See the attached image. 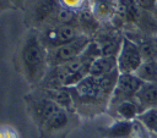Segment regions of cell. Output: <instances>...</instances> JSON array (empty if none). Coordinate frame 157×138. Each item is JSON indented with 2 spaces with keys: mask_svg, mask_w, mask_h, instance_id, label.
<instances>
[{
  "mask_svg": "<svg viewBox=\"0 0 157 138\" xmlns=\"http://www.w3.org/2000/svg\"><path fill=\"white\" fill-rule=\"evenodd\" d=\"M25 103L29 118L44 138H60L76 125L77 114L60 107L38 89L26 94Z\"/></svg>",
  "mask_w": 157,
  "mask_h": 138,
  "instance_id": "6da1fadb",
  "label": "cell"
},
{
  "mask_svg": "<svg viewBox=\"0 0 157 138\" xmlns=\"http://www.w3.org/2000/svg\"><path fill=\"white\" fill-rule=\"evenodd\" d=\"M17 67L25 81L36 88L49 70L48 50L39 39L37 29H29L17 51Z\"/></svg>",
  "mask_w": 157,
  "mask_h": 138,
  "instance_id": "7a4b0ae2",
  "label": "cell"
},
{
  "mask_svg": "<svg viewBox=\"0 0 157 138\" xmlns=\"http://www.w3.org/2000/svg\"><path fill=\"white\" fill-rule=\"evenodd\" d=\"M70 90L78 115H94L108 109L110 98L103 93L97 77L87 76L80 83L71 87Z\"/></svg>",
  "mask_w": 157,
  "mask_h": 138,
  "instance_id": "3957f363",
  "label": "cell"
},
{
  "mask_svg": "<svg viewBox=\"0 0 157 138\" xmlns=\"http://www.w3.org/2000/svg\"><path fill=\"white\" fill-rule=\"evenodd\" d=\"M61 6L60 0H28L26 15L29 29L40 31L48 27Z\"/></svg>",
  "mask_w": 157,
  "mask_h": 138,
  "instance_id": "277c9868",
  "label": "cell"
},
{
  "mask_svg": "<svg viewBox=\"0 0 157 138\" xmlns=\"http://www.w3.org/2000/svg\"><path fill=\"white\" fill-rule=\"evenodd\" d=\"M92 42V38L86 34L77 35L74 40H71L67 44H64L59 48H55L53 50L48 51V62L49 67H54L58 65H63L65 62H69L74 60L75 57L80 56L90 45Z\"/></svg>",
  "mask_w": 157,
  "mask_h": 138,
  "instance_id": "5b68a950",
  "label": "cell"
},
{
  "mask_svg": "<svg viewBox=\"0 0 157 138\" xmlns=\"http://www.w3.org/2000/svg\"><path fill=\"white\" fill-rule=\"evenodd\" d=\"M39 39L43 43V45L47 48V50H53L55 48H59L64 44L70 43L74 40L77 35L81 34L77 26H54V27H47L40 31Z\"/></svg>",
  "mask_w": 157,
  "mask_h": 138,
  "instance_id": "8992f818",
  "label": "cell"
},
{
  "mask_svg": "<svg viewBox=\"0 0 157 138\" xmlns=\"http://www.w3.org/2000/svg\"><path fill=\"white\" fill-rule=\"evenodd\" d=\"M124 34V33H123ZM118 71L120 73H135L144 62L141 51L136 43L124 34L121 48L117 56Z\"/></svg>",
  "mask_w": 157,
  "mask_h": 138,
  "instance_id": "52a82bcc",
  "label": "cell"
},
{
  "mask_svg": "<svg viewBox=\"0 0 157 138\" xmlns=\"http://www.w3.org/2000/svg\"><path fill=\"white\" fill-rule=\"evenodd\" d=\"M144 83L145 82H142L135 73H120L119 78H118L117 87L112 94L108 106L118 104L124 100L135 99L137 92L144 85Z\"/></svg>",
  "mask_w": 157,
  "mask_h": 138,
  "instance_id": "ba28073f",
  "label": "cell"
},
{
  "mask_svg": "<svg viewBox=\"0 0 157 138\" xmlns=\"http://www.w3.org/2000/svg\"><path fill=\"white\" fill-rule=\"evenodd\" d=\"M142 12L144 11L139 7L135 0H118L117 15L113 17L110 23L115 29H118L119 26L124 24L136 26L141 18Z\"/></svg>",
  "mask_w": 157,
  "mask_h": 138,
  "instance_id": "9c48e42d",
  "label": "cell"
},
{
  "mask_svg": "<svg viewBox=\"0 0 157 138\" xmlns=\"http://www.w3.org/2000/svg\"><path fill=\"white\" fill-rule=\"evenodd\" d=\"M115 31L118 29L105 31L103 33L97 32V34L92 38L99 49L101 56H118L124 34L118 33Z\"/></svg>",
  "mask_w": 157,
  "mask_h": 138,
  "instance_id": "30bf717a",
  "label": "cell"
},
{
  "mask_svg": "<svg viewBox=\"0 0 157 138\" xmlns=\"http://www.w3.org/2000/svg\"><path fill=\"white\" fill-rule=\"evenodd\" d=\"M124 34L136 43L141 51L144 61L157 60V35L144 34L139 31H135L132 33L125 32Z\"/></svg>",
  "mask_w": 157,
  "mask_h": 138,
  "instance_id": "8fae6325",
  "label": "cell"
},
{
  "mask_svg": "<svg viewBox=\"0 0 157 138\" xmlns=\"http://www.w3.org/2000/svg\"><path fill=\"white\" fill-rule=\"evenodd\" d=\"M34 89H38L43 95H45L47 98L53 100L60 107H63V109H65L70 112L77 114L76 107H75V101H74L70 88H67V87H56V88H34Z\"/></svg>",
  "mask_w": 157,
  "mask_h": 138,
  "instance_id": "7c38bea8",
  "label": "cell"
},
{
  "mask_svg": "<svg viewBox=\"0 0 157 138\" xmlns=\"http://www.w3.org/2000/svg\"><path fill=\"white\" fill-rule=\"evenodd\" d=\"M108 111L117 120H125V121H134L142 112L141 106L136 99L124 100L118 104L110 105L108 106Z\"/></svg>",
  "mask_w": 157,
  "mask_h": 138,
  "instance_id": "4fadbf2b",
  "label": "cell"
},
{
  "mask_svg": "<svg viewBox=\"0 0 157 138\" xmlns=\"http://www.w3.org/2000/svg\"><path fill=\"white\" fill-rule=\"evenodd\" d=\"M87 6L99 22H110L117 15L118 0H88Z\"/></svg>",
  "mask_w": 157,
  "mask_h": 138,
  "instance_id": "5bb4252c",
  "label": "cell"
},
{
  "mask_svg": "<svg viewBox=\"0 0 157 138\" xmlns=\"http://www.w3.org/2000/svg\"><path fill=\"white\" fill-rule=\"evenodd\" d=\"M135 99L141 106L142 112L150 109L157 107V82L144 83V85L137 92Z\"/></svg>",
  "mask_w": 157,
  "mask_h": 138,
  "instance_id": "9a60e30c",
  "label": "cell"
},
{
  "mask_svg": "<svg viewBox=\"0 0 157 138\" xmlns=\"http://www.w3.org/2000/svg\"><path fill=\"white\" fill-rule=\"evenodd\" d=\"M99 132L104 138H131L132 121L115 120L112 125L99 128Z\"/></svg>",
  "mask_w": 157,
  "mask_h": 138,
  "instance_id": "2e32d148",
  "label": "cell"
},
{
  "mask_svg": "<svg viewBox=\"0 0 157 138\" xmlns=\"http://www.w3.org/2000/svg\"><path fill=\"white\" fill-rule=\"evenodd\" d=\"M115 70H118L117 56H98L97 59L93 60L91 65L90 76L102 77Z\"/></svg>",
  "mask_w": 157,
  "mask_h": 138,
  "instance_id": "e0dca14e",
  "label": "cell"
},
{
  "mask_svg": "<svg viewBox=\"0 0 157 138\" xmlns=\"http://www.w3.org/2000/svg\"><path fill=\"white\" fill-rule=\"evenodd\" d=\"M135 74L145 83L157 82V60L144 61Z\"/></svg>",
  "mask_w": 157,
  "mask_h": 138,
  "instance_id": "ac0fdd59",
  "label": "cell"
},
{
  "mask_svg": "<svg viewBox=\"0 0 157 138\" xmlns=\"http://www.w3.org/2000/svg\"><path fill=\"white\" fill-rule=\"evenodd\" d=\"M137 120L141 121L145 125V127L157 137V107L141 112Z\"/></svg>",
  "mask_w": 157,
  "mask_h": 138,
  "instance_id": "d6986e66",
  "label": "cell"
},
{
  "mask_svg": "<svg viewBox=\"0 0 157 138\" xmlns=\"http://www.w3.org/2000/svg\"><path fill=\"white\" fill-rule=\"evenodd\" d=\"M131 138H157L155 134H152L145 125L139 121L137 118L132 121V136Z\"/></svg>",
  "mask_w": 157,
  "mask_h": 138,
  "instance_id": "ffe728a7",
  "label": "cell"
},
{
  "mask_svg": "<svg viewBox=\"0 0 157 138\" xmlns=\"http://www.w3.org/2000/svg\"><path fill=\"white\" fill-rule=\"evenodd\" d=\"M60 2L65 7H69L75 11H80L85 7V4L88 2V0H60Z\"/></svg>",
  "mask_w": 157,
  "mask_h": 138,
  "instance_id": "44dd1931",
  "label": "cell"
},
{
  "mask_svg": "<svg viewBox=\"0 0 157 138\" xmlns=\"http://www.w3.org/2000/svg\"><path fill=\"white\" fill-rule=\"evenodd\" d=\"M135 1L139 5V7L146 12H152L157 4V0H135Z\"/></svg>",
  "mask_w": 157,
  "mask_h": 138,
  "instance_id": "7402d4cb",
  "label": "cell"
},
{
  "mask_svg": "<svg viewBox=\"0 0 157 138\" xmlns=\"http://www.w3.org/2000/svg\"><path fill=\"white\" fill-rule=\"evenodd\" d=\"M0 138H18V134L12 127L4 126L0 128Z\"/></svg>",
  "mask_w": 157,
  "mask_h": 138,
  "instance_id": "603a6c76",
  "label": "cell"
},
{
  "mask_svg": "<svg viewBox=\"0 0 157 138\" xmlns=\"http://www.w3.org/2000/svg\"><path fill=\"white\" fill-rule=\"evenodd\" d=\"M12 5L10 4V2H7L6 0H0V11H4L5 9H9V7H11Z\"/></svg>",
  "mask_w": 157,
  "mask_h": 138,
  "instance_id": "cb8c5ba5",
  "label": "cell"
},
{
  "mask_svg": "<svg viewBox=\"0 0 157 138\" xmlns=\"http://www.w3.org/2000/svg\"><path fill=\"white\" fill-rule=\"evenodd\" d=\"M6 1H7V2H10L11 5H18V2L21 4L23 0H6Z\"/></svg>",
  "mask_w": 157,
  "mask_h": 138,
  "instance_id": "d4e9b609",
  "label": "cell"
},
{
  "mask_svg": "<svg viewBox=\"0 0 157 138\" xmlns=\"http://www.w3.org/2000/svg\"><path fill=\"white\" fill-rule=\"evenodd\" d=\"M152 13H153V16H155V18H156V21H157V4H156V6H155Z\"/></svg>",
  "mask_w": 157,
  "mask_h": 138,
  "instance_id": "484cf974",
  "label": "cell"
}]
</instances>
